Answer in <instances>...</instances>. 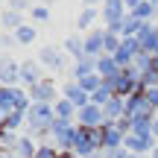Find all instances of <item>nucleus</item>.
<instances>
[{
	"label": "nucleus",
	"mask_w": 158,
	"mask_h": 158,
	"mask_svg": "<svg viewBox=\"0 0 158 158\" xmlns=\"http://www.w3.org/2000/svg\"><path fill=\"white\" fill-rule=\"evenodd\" d=\"M18 70H21V64H15V62H9V59H3L0 79H3V82H15V79H21V76H18Z\"/></svg>",
	"instance_id": "1"
},
{
	"label": "nucleus",
	"mask_w": 158,
	"mask_h": 158,
	"mask_svg": "<svg viewBox=\"0 0 158 158\" xmlns=\"http://www.w3.org/2000/svg\"><path fill=\"white\" fill-rule=\"evenodd\" d=\"M35 73H38V70H35L32 62H23V64H21V79H23V82H38Z\"/></svg>",
	"instance_id": "2"
},
{
	"label": "nucleus",
	"mask_w": 158,
	"mask_h": 158,
	"mask_svg": "<svg viewBox=\"0 0 158 158\" xmlns=\"http://www.w3.org/2000/svg\"><path fill=\"white\" fill-rule=\"evenodd\" d=\"M41 59H44L47 64H56V68H62V56H59V53L53 50V47H47V50L41 53Z\"/></svg>",
	"instance_id": "3"
},
{
	"label": "nucleus",
	"mask_w": 158,
	"mask_h": 158,
	"mask_svg": "<svg viewBox=\"0 0 158 158\" xmlns=\"http://www.w3.org/2000/svg\"><path fill=\"white\" fill-rule=\"evenodd\" d=\"M35 38V29H29V27H18V41H23V44H27V41H32Z\"/></svg>",
	"instance_id": "4"
},
{
	"label": "nucleus",
	"mask_w": 158,
	"mask_h": 158,
	"mask_svg": "<svg viewBox=\"0 0 158 158\" xmlns=\"http://www.w3.org/2000/svg\"><path fill=\"white\" fill-rule=\"evenodd\" d=\"M68 50L79 56V50H82V41H79V38H70V41H68Z\"/></svg>",
	"instance_id": "5"
},
{
	"label": "nucleus",
	"mask_w": 158,
	"mask_h": 158,
	"mask_svg": "<svg viewBox=\"0 0 158 158\" xmlns=\"http://www.w3.org/2000/svg\"><path fill=\"white\" fill-rule=\"evenodd\" d=\"M18 21H21V18H18L15 12H6V15H3V23H6V27H9V23H12V27H15Z\"/></svg>",
	"instance_id": "6"
},
{
	"label": "nucleus",
	"mask_w": 158,
	"mask_h": 158,
	"mask_svg": "<svg viewBox=\"0 0 158 158\" xmlns=\"http://www.w3.org/2000/svg\"><path fill=\"white\" fill-rule=\"evenodd\" d=\"M32 15H35V18H38V21H44V18H47V15H50V12H47V9H44V6H38V9H35V12H32Z\"/></svg>",
	"instance_id": "7"
}]
</instances>
